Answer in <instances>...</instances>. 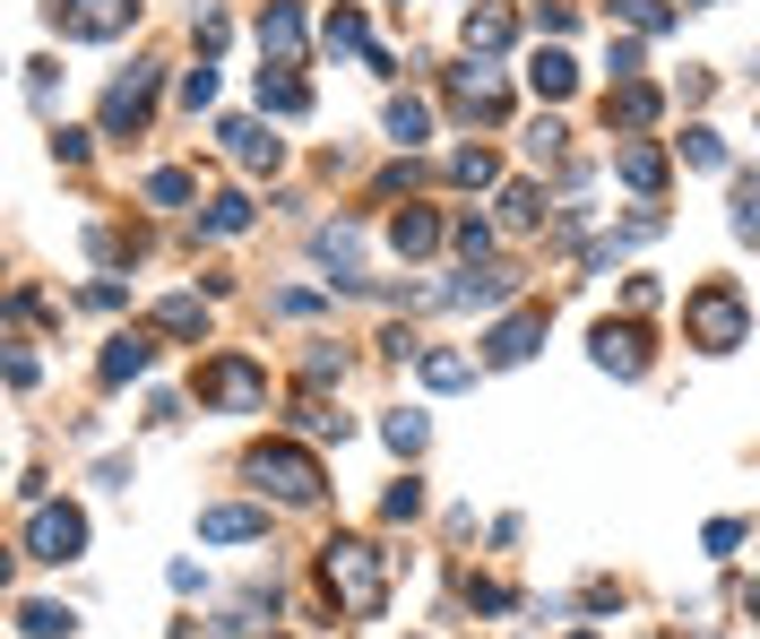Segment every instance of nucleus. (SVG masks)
Wrapping results in <instances>:
<instances>
[{"label":"nucleus","mask_w":760,"mask_h":639,"mask_svg":"<svg viewBox=\"0 0 760 639\" xmlns=\"http://www.w3.org/2000/svg\"><path fill=\"white\" fill-rule=\"evenodd\" d=\"M320 570H329V597H338V605H346L355 623H372L380 605H389V570H380V553H372V544H355V536H338Z\"/></svg>","instance_id":"nucleus-1"},{"label":"nucleus","mask_w":760,"mask_h":639,"mask_svg":"<svg viewBox=\"0 0 760 639\" xmlns=\"http://www.w3.org/2000/svg\"><path fill=\"white\" fill-rule=\"evenodd\" d=\"M683 320H691V346H709V355L744 346V329H752V311H744V294H735V285H700Z\"/></svg>","instance_id":"nucleus-2"},{"label":"nucleus","mask_w":760,"mask_h":639,"mask_svg":"<svg viewBox=\"0 0 760 639\" xmlns=\"http://www.w3.org/2000/svg\"><path fill=\"white\" fill-rule=\"evenodd\" d=\"M78 553H87V518L70 502H44L26 518V562H78Z\"/></svg>","instance_id":"nucleus-3"},{"label":"nucleus","mask_w":760,"mask_h":639,"mask_svg":"<svg viewBox=\"0 0 760 639\" xmlns=\"http://www.w3.org/2000/svg\"><path fill=\"white\" fill-rule=\"evenodd\" d=\"M252 476H259V484H277L285 502H311V493H320V467H311L303 450H285V441H268V450H259Z\"/></svg>","instance_id":"nucleus-4"},{"label":"nucleus","mask_w":760,"mask_h":639,"mask_svg":"<svg viewBox=\"0 0 760 639\" xmlns=\"http://www.w3.org/2000/svg\"><path fill=\"white\" fill-rule=\"evenodd\" d=\"M52 17H61L78 44H105V35L130 26V0H52Z\"/></svg>","instance_id":"nucleus-5"},{"label":"nucleus","mask_w":760,"mask_h":639,"mask_svg":"<svg viewBox=\"0 0 760 639\" xmlns=\"http://www.w3.org/2000/svg\"><path fill=\"white\" fill-rule=\"evenodd\" d=\"M199 397H217V406H259L268 381H259L243 355H225V364H208V372H199Z\"/></svg>","instance_id":"nucleus-6"},{"label":"nucleus","mask_w":760,"mask_h":639,"mask_svg":"<svg viewBox=\"0 0 760 639\" xmlns=\"http://www.w3.org/2000/svg\"><path fill=\"white\" fill-rule=\"evenodd\" d=\"M536 337H544V311H518V320H502V329L485 337V364H527Z\"/></svg>","instance_id":"nucleus-7"},{"label":"nucleus","mask_w":760,"mask_h":639,"mask_svg":"<svg viewBox=\"0 0 760 639\" xmlns=\"http://www.w3.org/2000/svg\"><path fill=\"white\" fill-rule=\"evenodd\" d=\"M597 364H605V372H623V381H639V372H648V337L605 320V329H597Z\"/></svg>","instance_id":"nucleus-8"},{"label":"nucleus","mask_w":760,"mask_h":639,"mask_svg":"<svg viewBox=\"0 0 760 639\" xmlns=\"http://www.w3.org/2000/svg\"><path fill=\"white\" fill-rule=\"evenodd\" d=\"M259 44H268V61H277V70H294V52H303V17L277 0V9L259 17Z\"/></svg>","instance_id":"nucleus-9"},{"label":"nucleus","mask_w":760,"mask_h":639,"mask_svg":"<svg viewBox=\"0 0 760 639\" xmlns=\"http://www.w3.org/2000/svg\"><path fill=\"white\" fill-rule=\"evenodd\" d=\"M389 243H397V251H432V243H441V217H432V208H397V217H389Z\"/></svg>","instance_id":"nucleus-10"},{"label":"nucleus","mask_w":760,"mask_h":639,"mask_svg":"<svg viewBox=\"0 0 760 639\" xmlns=\"http://www.w3.org/2000/svg\"><path fill=\"white\" fill-rule=\"evenodd\" d=\"M527 87H536V96H553V105H562V96H571V87H579V70H571V52H536V61H527Z\"/></svg>","instance_id":"nucleus-11"},{"label":"nucleus","mask_w":760,"mask_h":639,"mask_svg":"<svg viewBox=\"0 0 760 639\" xmlns=\"http://www.w3.org/2000/svg\"><path fill=\"white\" fill-rule=\"evenodd\" d=\"M199 536L208 544H243V536H268V518L259 511H199Z\"/></svg>","instance_id":"nucleus-12"},{"label":"nucleus","mask_w":760,"mask_h":639,"mask_svg":"<svg viewBox=\"0 0 760 639\" xmlns=\"http://www.w3.org/2000/svg\"><path fill=\"white\" fill-rule=\"evenodd\" d=\"M502 44H510V9H493V0H485V9H467V52H485V61H493Z\"/></svg>","instance_id":"nucleus-13"},{"label":"nucleus","mask_w":760,"mask_h":639,"mask_svg":"<svg viewBox=\"0 0 760 639\" xmlns=\"http://www.w3.org/2000/svg\"><path fill=\"white\" fill-rule=\"evenodd\" d=\"M147 87H156L147 70H138V78H122V87L105 96V130H130V122H138V113H147Z\"/></svg>","instance_id":"nucleus-14"},{"label":"nucleus","mask_w":760,"mask_h":639,"mask_svg":"<svg viewBox=\"0 0 760 639\" xmlns=\"http://www.w3.org/2000/svg\"><path fill=\"white\" fill-rule=\"evenodd\" d=\"M415 372H424V389H467V381H476V364H467V355H450V346H432Z\"/></svg>","instance_id":"nucleus-15"},{"label":"nucleus","mask_w":760,"mask_h":639,"mask_svg":"<svg viewBox=\"0 0 760 639\" xmlns=\"http://www.w3.org/2000/svg\"><path fill=\"white\" fill-rule=\"evenodd\" d=\"M502 294H510V277H502V268H485V277H458V285H450V303H467V311H493Z\"/></svg>","instance_id":"nucleus-16"},{"label":"nucleus","mask_w":760,"mask_h":639,"mask_svg":"<svg viewBox=\"0 0 760 639\" xmlns=\"http://www.w3.org/2000/svg\"><path fill=\"white\" fill-rule=\"evenodd\" d=\"M147 355H156L147 337H113V346H105V381H138V372H147Z\"/></svg>","instance_id":"nucleus-17"},{"label":"nucleus","mask_w":760,"mask_h":639,"mask_svg":"<svg viewBox=\"0 0 760 639\" xmlns=\"http://www.w3.org/2000/svg\"><path fill=\"white\" fill-rule=\"evenodd\" d=\"M156 329H173V337H199V329H208L199 294H173V303H156Z\"/></svg>","instance_id":"nucleus-18"},{"label":"nucleus","mask_w":760,"mask_h":639,"mask_svg":"<svg viewBox=\"0 0 760 639\" xmlns=\"http://www.w3.org/2000/svg\"><path fill=\"white\" fill-rule=\"evenodd\" d=\"M225 147H234L243 164H277V138H268L259 122H225Z\"/></svg>","instance_id":"nucleus-19"},{"label":"nucleus","mask_w":760,"mask_h":639,"mask_svg":"<svg viewBox=\"0 0 760 639\" xmlns=\"http://www.w3.org/2000/svg\"><path fill=\"white\" fill-rule=\"evenodd\" d=\"M623 182H632V191H657V182H665V156H657V147H623Z\"/></svg>","instance_id":"nucleus-20"},{"label":"nucleus","mask_w":760,"mask_h":639,"mask_svg":"<svg viewBox=\"0 0 760 639\" xmlns=\"http://www.w3.org/2000/svg\"><path fill=\"white\" fill-rule=\"evenodd\" d=\"M614 17L639 26V35H665V26H674V9H665V0H614Z\"/></svg>","instance_id":"nucleus-21"},{"label":"nucleus","mask_w":760,"mask_h":639,"mask_svg":"<svg viewBox=\"0 0 760 639\" xmlns=\"http://www.w3.org/2000/svg\"><path fill=\"white\" fill-rule=\"evenodd\" d=\"M424 130H432V113H424L415 96H397V105H389V138H397V147H415Z\"/></svg>","instance_id":"nucleus-22"},{"label":"nucleus","mask_w":760,"mask_h":639,"mask_svg":"<svg viewBox=\"0 0 760 639\" xmlns=\"http://www.w3.org/2000/svg\"><path fill=\"white\" fill-rule=\"evenodd\" d=\"M17 631L26 639H70V614H61V605H17Z\"/></svg>","instance_id":"nucleus-23"},{"label":"nucleus","mask_w":760,"mask_h":639,"mask_svg":"<svg viewBox=\"0 0 760 639\" xmlns=\"http://www.w3.org/2000/svg\"><path fill=\"white\" fill-rule=\"evenodd\" d=\"M259 105H268V113H285V122H294V113H303V105H311V96H303V78H259Z\"/></svg>","instance_id":"nucleus-24"},{"label":"nucleus","mask_w":760,"mask_h":639,"mask_svg":"<svg viewBox=\"0 0 760 639\" xmlns=\"http://www.w3.org/2000/svg\"><path fill=\"white\" fill-rule=\"evenodd\" d=\"M320 44H329V52H355V44H364V17H355V9H329Z\"/></svg>","instance_id":"nucleus-25"},{"label":"nucleus","mask_w":760,"mask_h":639,"mask_svg":"<svg viewBox=\"0 0 760 639\" xmlns=\"http://www.w3.org/2000/svg\"><path fill=\"white\" fill-rule=\"evenodd\" d=\"M450 173H458L467 191H485V182H493V147H458V156H450Z\"/></svg>","instance_id":"nucleus-26"},{"label":"nucleus","mask_w":760,"mask_h":639,"mask_svg":"<svg viewBox=\"0 0 760 639\" xmlns=\"http://www.w3.org/2000/svg\"><path fill=\"white\" fill-rule=\"evenodd\" d=\"M243 225H252V199H243V191H225V199L208 208V234H243Z\"/></svg>","instance_id":"nucleus-27"},{"label":"nucleus","mask_w":760,"mask_h":639,"mask_svg":"<svg viewBox=\"0 0 760 639\" xmlns=\"http://www.w3.org/2000/svg\"><path fill=\"white\" fill-rule=\"evenodd\" d=\"M605 113H623V122H657V87H632V78H623V96H614Z\"/></svg>","instance_id":"nucleus-28"},{"label":"nucleus","mask_w":760,"mask_h":639,"mask_svg":"<svg viewBox=\"0 0 760 639\" xmlns=\"http://www.w3.org/2000/svg\"><path fill=\"white\" fill-rule=\"evenodd\" d=\"M683 156H691L700 173H718V164H726V147H718V130H683Z\"/></svg>","instance_id":"nucleus-29"},{"label":"nucleus","mask_w":760,"mask_h":639,"mask_svg":"<svg viewBox=\"0 0 760 639\" xmlns=\"http://www.w3.org/2000/svg\"><path fill=\"white\" fill-rule=\"evenodd\" d=\"M502 217H510V225H536V217H544V208H536V182H510V191H502Z\"/></svg>","instance_id":"nucleus-30"},{"label":"nucleus","mask_w":760,"mask_h":639,"mask_svg":"<svg viewBox=\"0 0 760 639\" xmlns=\"http://www.w3.org/2000/svg\"><path fill=\"white\" fill-rule=\"evenodd\" d=\"M380 441H389V450H424V415H389Z\"/></svg>","instance_id":"nucleus-31"},{"label":"nucleus","mask_w":760,"mask_h":639,"mask_svg":"<svg viewBox=\"0 0 760 639\" xmlns=\"http://www.w3.org/2000/svg\"><path fill=\"white\" fill-rule=\"evenodd\" d=\"M147 199H156V208H182L191 182H182V173H147Z\"/></svg>","instance_id":"nucleus-32"},{"label":"nucleus","mask_w":760,"mask_h":639,"mask_svg":"<svg viewBox=\"0 0 760 639\" xmlns=\"http://www.w3.org/2000/svg\"><path fill=\"white\" fill-rule=\"evenodd\" d=\"M735 234L760 243V191H735Z\"/></svg>","instance_id":"nucleus-33"},{"label":"nucleus","mask_w":760,"mask_h":639,"mask_svg":"<svg viewBox=\"0 0 760 639\" xmlns=\"http://www.w3.org/2000/svg\"><path fill=\"white\" fill-rule=\"evenodd\" d=\"M458 251H467V259H485V251H493V225H476V217H458Z\"/></svg>","instance_id":"nucleus-34"},{"label":"nucleus","mask_w":760,"mask_h":639,"mask_svg":"<svg viewBox=\"0 0 760 639\" xmlns=\"http://www.w3.org/2000/svg\"><path fill=\"white\" fill-rule=\"evenodd\" d=\"M208 96H217V70H191V78H182V105H191V113H199V105H208Z\"/></svg>","instance_id":"nucleus-35"},{"label":"nucleus","mask_w":760,"mask_h":639,"mask_svg":"<svg viewBox=\"0 0 760 639\" xmlns=\"http://www.w3.org/2000/svg\"><path fill=\"white\" fill-rule=\"evenodd\" d=\"M752 614H760V588H752Z\"/></svg>","instance_id":"nucleus-36"},{"label":"nucleus","mask_w":760,"mask_h":639,"mask_svg":"<svg viewBox=\"0 0 760 639\" xmlns=\"http://www.w3.org/2000/svg\"><path fill=\"white\" fill-rule=\"evenodd\" d=\"M579 639H597V631H579Z\"/></svg>","instance_id":"nucleus-37"}]
</instances>
